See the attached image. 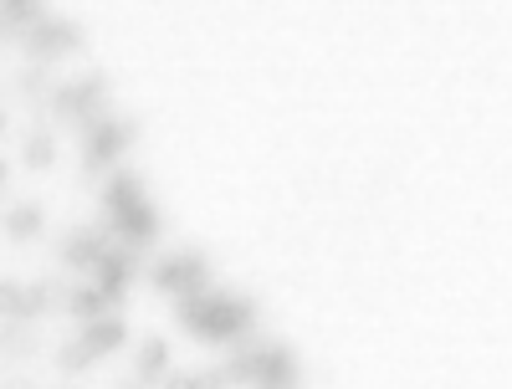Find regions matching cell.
Returning <instances> with one entry per match:
<instances>
[{"label":"cell","instance_id":"6da1fadb","mask_svg":"<svg viewBox=\"0 0 512 389\" xmlns=\"http://www.w3.org/2000/svg\"><path fill=\"white\" fill-rule=\"evenodd\" d=\"M175 323L185 333H195L200 343H236V338H251V328H256V302L205 287V292L175 297Z\"/></svg>","mask_w":512,"mask_h":389},{"label":"cell","instance_id":"7a4b0ae2","mask_svg":"<svg viewBox=\"0 0 512 389\" xmlns=\"http://www.w3.org/2000/svg\"><path fill=\"white\" fill-rule=\"evenodd\" d=\"M210 379H216V384L246 379V384H262V389H292L297 379H303V369H297V354L292 349H282V343H262V349L236 354L226 369H216Z\"/></svg>","mask_w":512,"mask_h":389},{"label":"cell","instance_id":"3957f363","mask_svg":"<svg viewBox=\"0 0 512 389\" xmlns=\"http://www.w3.org/2000/svg\"><path fill=\"white\" fill-rule=\"evenodd\" d=\"M134 139H139V123L134 118H93L88 123V144H82V164L88 169H113L128 149H134Z\"/></svg>","mask_w":512,"mask_h":389},{"label":"cell","instance_id":"277c9868","mask_svg":"<svg viewBox=\"0 0 512 389\" xmlns=\"http://www.w3.org/2000/svg\"><path fill=\"white\" fill-rule=\"evenodd\" d=\"M52 108H57V118L62 123H82L88 128L93 118H103L108 113V77H77V82H62L57 88V98H52Z\"/></svg>","mask_w":512,"mask_h":389},{"label":"cell","instance_id":"5b68a950","mask_svg":"<svg viewBox=\"0 0 512 389\" xmlns=\"http://www.w3.org/2000/svg\"><path fill=\"white\" fill-rule=\"evenodd\" d=\"M149 282L169 297H190V292H205L210 287V262L200 251H175V256H164V262H154Z\"/></svg>","mask_w":512,"mask_h":389},{"label":"cell","instance_id":"8992f818","mask_svg":"<svg viewBox=\"0 0 512 389\" xmlns=\"http://www.w3.org/2000/svg\"><path fill=\"white\" fill-rule=\"evenodd\" d=\"M21 41H26V52L31 57H41V62H52V57H67V52H82V26L77 21H67V16H41L36 26H26L21 31Z\"/></svg>","mask_w":512,"mask_h":389},{"label":"cell","instance_id":"52a82bcc","mask_svg":"<svg viewBox=\"0 0 512 389\" xmlns=\"http://www.w3.org/2000/svg\"><path fill=\"white\" fill-rule=\"evenodd\" d=\"M108 231H113V241L128 246V251H139V246L159 241V210H154V200H139V205H128V210L108 215Z\"/></svg>","mask_w":512,"mask_h":389},{"label":"cell","instance_id":"ba28073f","mask_svg":"<svg viewBox=\"0 0 512 389\" xmlns=\"http://www.w3.org/2000/svg\"><path fill=\"white\" fill-rule=\"evenodd\" d=\"M93 282H98V287H103L113 302H123L128 282H134V251L118 246V241H108V251L93 262Z\"/></svg>","mask_w":512,"mask_h":389},{"label":"cell","instance_id":"9c48e42d","mask_svg":"<svg viewBox=\"0 0 512 389\" xmlns=\"http://www.w3.org/2000/svg\"><path fill=\"white\" fill-rule=\"evenodd\" d=\"M82 343L93 349V359H108V354H118L128 343V323L118 313H98V318L82 323Z\"/></svg>","mask_w":512,"mask_h":389},{"label":"cell","instance_id":"30bf717a","mask_svg":"<svg viewBox=\"0 0 512 389\" xmlns=\"http://www.w3.org/2000/svg\"><path fill=\"white\" fill-rule=\"evenodd\" d=\"M41 308H47L41 282H0V318H36Z\"/></svg>","mask_w":512,"mask_h":389},{"label":"cell","instance_id":"8fae6325","mask_svg":"<svg viewBox=\"0 0 512 389\" xmlns=\"http://www.w3.org/2000/svg\"><path fill=\"white\" fill-rule=\"evenodd\" d=\"M139 200H149L144 180L134 175V169H118V164H113V180L103 185V215H118V210L139 205Z\"/></svg>","mask_w":512,"mask_h":389},{"label":"cell","instance_id":"7c38bea8","mask_svg":"<svg viewBox=\"0 0 512 389\" xmlns=\"http://www.w3.org/2000/svg\"><path fill=\"white\" fill-rule=\"evenodd\" d=\"M0 226H6L11 241H36L41 231H47V210L41 205H11L6 215H0Z\"/></svg>","mask_w":512,"mask_h":389},{"label":"cell","instance_id":"4fadbf2b","mask_svg":"<svg viewBox=\"0 0 512 389\" xmlns=\"http://www.w3.org/2000/svg\"><path fill=\"white\" fill-rule=\"evenodd\" d=\"M108 251V236L103 231H77L67 246H62V262L67 267H77V272H93V262Z\"/></svg>","mask_w":512,"mask_h":389},{"label":"cell","instance_id":"5bb4252c","mask_svg":"<svg viewBox=\"0 0 512 389\" xmlns=\"http://www.w3.org/2000/svg\"><path fill=\"white\" fill-rule=\"evenodd\" d=\"M41 16H52V0H0V26L6 31H26Z\"/></svg>","mask_w":512,"mask_h":389},{"label":"cell","instance_id":"9a60e30c","mask_svg":"<svg viewBox=\"0 0 512 389\" xmlns=\"http://www.w3.org/2000/svg\"><path fill=\"white\" fill-rule=\"evenodd\" d=\"M164 369H169V343H164V338H144L139 364H134V379H139V384H159Z\"/></svg>","mask_w":512,"mask_h":389},{"label":"cell","instance_id":"2e32d148","mask_svg":"<svg viewBox=\"0 0 512 389\" xmlns=\"http://www.w3.org/2000/svg\"><path fill=\"white\" fill-rule=\"evenodd\" d=\"M67 313L77 318V323H88V318H98V313H113V297L93 282V287H77L72 297H67Z\"/></svg>","mask_w":512,"mask_h":389},{"label":"cell","instance_id":"e0dca14e","mask_svg":"<svg viewBox=\"0 0 512 389\" xmlns=\"http://www.w3.org/2000/svg\"><path fill=\"white\" fill-rule=\"evenodd\" d=\"M21 159H26V169H52L57 164V134H31Z\"/></svg>","mask_w":512,"mask_h":389},{"label":"cell","instance_id":"ac0fdd59","mask_svg":"<svg viewBox=\"0 0 512 389\" xmlns=\"http://www.w3.org/2000/svg\"><path fill=\"white\" fill-rule=\"evenodd\" d=\"M88 364H98V359H93V349H88V343H82V338H72L67 349L57 354V369H67V374H82Z\"/></svg>","mask_w":512,"mask_h":389},{"label":"cell","instance_id":"d6986e66","mask_svg":"<svg viewBox=\"0 0 512 389\" xmlns=\"http://www.w3.org/2000/svg\"><path fill=\"white\" fill-rule=\"evenodd\" d=\"M6 180H11V164H6V159H0V190H6Z\"/></svg>","mask_w":512,"mask_h":389},{"label":"cell","instance_id":"ffe728a7","mask_svg":"<svg viewBox=\"0 0 512 389\" xmlns=\"http://www.w3.org/2000/svg\"><path fill=\"white\" fill-rule=\"evenodd\" d=\"M0 134H6V113H0Z\"/></svg>","mask_w":512,"mask_h":389}]
</instances>
